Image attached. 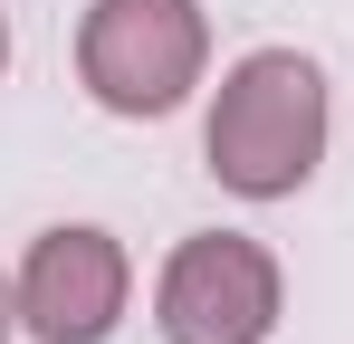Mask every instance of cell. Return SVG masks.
Returning <instances> with one entry per match:
<instances>
[{"instance_id":"1","label":"cell","mask_w":354,"mask_h":344,"mask_svg":"<svg viewBox=\"0 0 354 344\" xmlns=\"http://www.w3.org/2000/svg\"><path fill=\"white\" fill-rule=\"evenodd\" d=\"M211 182L239 201H288L306 172L326 163V77L306 48H249L211 96L201 124Z\"/></svg>"},{"instance_id":"5","label":"cell","mask_w":354,"mask_h":344,"mask_svg":"<svg viewBox=\"0 0 354 344\" xmlns=\"http://www.w3.org/2000/svg\"><path fill=\"white\" fill-rule=\"evenodd\" d=\"M10 325H19V287L0 278V344H10Z\"/></svg>"},{"instance_id":"4","label":"cell","mask_w":354,"mask_h":344,"mask_svg":"<svg viewBox=\"0 0 354 344\" xmlns=\"http://www.w3.org/2000/svg\"><path fill=\"white\" fill-rule=\"evenodd\" d=\"M19 325L39 344H106L124 325V296H134V268H124V239L96 220L39 229L29 258H19Z\"/></svg>"},{"instance_id":"6","label":"cell","mask_w":354,"mask_h":344,"mask_svg":"<svg viewBox=\"0 0 354 344\" xmlns=\"http://www.w3.org/2000/svg\"><path fill=\"white\" fill-rule=\"evenodd\" d=\"M0 67H10V19H0Z\"/></svg>"},{"instance_id":"3","label":"cell","mask_w":354,"mask_h":344,"mask_svg":"<svg viewBox=\"0 0 354 344\" xmlns=\"http://www.w3.org/2000/svg\"><path fill=\"white\" fill-rule=\"evenodd\" d=\"M278 258L239 229H192L163 278H153V325L163 344H268L278 335Z\"/></svg>"},{"instance_id":"2","label":"cell","mask_w":354,"mask_h":344,"mask_svg":"<svg viewBox=\"0 0 354 344\" xmlns=\"http://www.w3.org/2000/svg\"><path fill=\"white\" fill-rule=\"evenodd\" d=\"M211 67V19L192 0H96L77 29V77L106 115H173Z\"/></svg>"}]
</instances>
